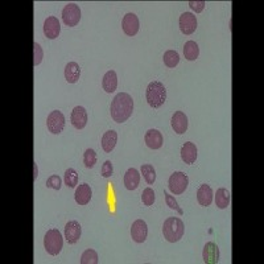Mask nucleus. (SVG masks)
<instances>
[{
  "label": "nucleus",
  "mask_w": 264,
  "mask_h": 264,
  "mask_svg": "<svg viewBox=\"0 0 264 264\" xmlns=\"http://www.w3.org/2000/svg\"><path fill=\"white\" fill-rule=\"evenodd\" d=\"M81 264H97L99 262V258H98V254L95 250L92 248H88L86 251H84V254L81 255Z\"/></svg>",
  "instance_id": "obj_29"
},
{
  "label": "nucleus",
  "mask_w": 264,
  "mask_h": 264,
  "mask_svg": "<svg viewBox=\"0 0 264 264\" xmlns=\"http://www.w3.org/2000/svg\"><path fill=\"white\" fill-rule=\"evenodd\" d=\"M214 198V193H213V189L210 188L209 185L202 184L200 186V189L197 190V201L198 204L201 206H207L211 205V202H213Z\"/></svg>",
  "instance_id": "obj_19"
},
{
  "label": "nucleus",
  "mask_w": 264,
  "mask_h": 264,
  "mask_svg": "<svg viewBox=\"0 0 264 264\" xmlns=\"http://www.w3.org/2000/svg\"><path fill=\"white\" fill-rule=\"evenodd\" d=\"M92 197V190L90 188L88 184H81L80 186H77L76 194H74V198H76V202L78 205L84 206L88 205L90 200Z\"/></svg>",
  "instance_id": "obj_17"
},
{
  "label": "nucleus",
  "mask_w": 264,
  "mask_h": 264,
  "mask_svg": "<svg viewBox=\"0 0 264 264\" xmlns=\"http://www.w3.org/2000/svg\"><path fill=\"white\" fill-rule=\"evenodd\" d=\"M46 186L51 189H55V190H59L61 186H62V180L61 177L57 176V175H53L48 180H46Z\"/></svg>",
  "instance_id": "obj_33"
},
{
  "label": "nucleus",
  "mask_w": 264,
  "mask_h": 264,
  "mask_svg": "<svg viewBox=\"0 0 264 264\" xmlns=\"http://www.w3.org/2000/svg\"><path fill=\"white\" fill-rule=\"evenodd\" d=\"M101 172H102V177H105V178H110V177L113 176L114 172V167L113 163L110 161V160H106L103 165L101 168Z\"/></svg>",
  "instance_id": "obj_34"
},
{
  "label": "nucleus",
  "mask_w": 264,
  "mask_h": 264,
  "mask_svg": "<svg viewBox=\"0 0 264 264\" xmlns=\"http://www.w3.org/2000/svg\"><path fill=\"white\" fill-rule=\"evenodd\" d=\"M181 159L185 164H194L197 159V147L192 142H186L181 148Z\"/></svg>",
  "instance_id": "obj_18"
},
{
  "label": "nucleus",
  "mask_w": 264,
  "mask_h": 264,
  "mask_svg": "<svg viewBox=\"0 0 264 264\" xmlns=\"http://www.w3.org/2000/svg\"><path fill=\"white\" fill-rule=\"evenodd\" d=\"M164 197H165V202H167V206H169V209L176 210L177 213L180 214V215H182V214H184V210L181 209L180 206H178V202L175 200V197H173V196H171V194L168 193V192H164Z\"/></svg>",
  "instance_id": "obj_32"
},
{
  "label": "nucleus",
  "mask_w": 264,
  "mask_h": 264,
  "mask_svg": "<svg viewBox=\"0 0 264 264\" xmlns=\"http://www.w3.org/2000/svg\"><path fill=\"white\" fill-rule=\"evenodd\" d=\"M140 172H142L143 177H144V180H146L147 184L152 185L156 181V171L153 165H151V164H143L142 168H140Z\"/></svg>",
  "instance_id": "obj_27"
},
{
  "label": "nucleus",
  "mask_w": 264,
  "mask_h": 264,
  "mask_svg": "<svg viewBox=\"0 0 264 264\" xmlns=\"http://www.w3.org/2000/svg\"><path fill=\"white\" fill-rule=\"evenodd\" d=\"M122 27H123V32L130 36V37H134L136 36L139 32V19L135 13L130 12L127 13L126 16L123 17L122 21Z\"/></svg>",
  "instance_id": "obj_12"
},
{
  "label": "nucleus",
  "mask_w": 264,
  "mask_h": 264,
  "mask_svg": "<svg viewBox=\"0 0 264 264\" xmlns=\"http://www.w3.org/2000/svg\"><path fill=\"white\" fill-rule=\"evenodd\" d=\"M140 184V173L136 168H130L124 175V185L128 190H136Z\"/></svg>",
  "instance_id": "obj_20"
},
{
  "label": "nucleus",
  "mask_w": 264,
  "mask_h": 264,
  "mask_svg": "<svg viewBox=\"0 0 264 264\" xmlns=\"http://www.w3.org/2000/svg\"><path fill=\"white\" fill-rule=\"evenodd\" d=\"M84 164L86 168H92L97 164V153L94 149H86L84 153Z\"/></svg>",
  "instance_id": "obj_31"
},
{
  "label": "nucleus",
  "mask_w": 264,
  "mask_h": 264,
  "mask_svg": "<svg viewBox=\"0 0 264 264\" xmlns=\"http://www.w3.org/2000/svg\"><path fill=\"white\" fill-rule=\"evenodd\" d=\"M148 236V226L143 219H136L131 226V238L135 243H144Z\"/></svg>",
  "instance_id": "obj_8"
},
{
  "label": "nucleus",
  "mask_w": 264,
  "mask_h": 264,
  "mask_svg": "<svg viewBox=\"0 0 264 264\" xmlns=\"http://www.w3.org/2000/svg\"><path fill=\"white\" fill-rule=\"evenodd\" d=\"M180 29L186 36L193 34L197 29V17L192 12H184L180 16Z\"/></svg>",
  "instance_id": "obj_9"
},
{
  "label": "nucleus",
  "mask_w": 264,
  "mask_h": 264,
  "mask_svg": "<svg viewBox=\"0 0 264 264\" xmlns=\"http://www.w3.org/2000/svg\"><path fill=\"white\" fill-rule=\"evenodd\" d=\"M171 124H172L173 131L178 135L185 134L188 131V117L185 115L182 111H176V113L172 115V120H171Z\"/></svg>",
  "instance_id": "obj_14"
},
{
  "label": "nucleus",
  "mask_w": 264,
  "mask_h": 264,
  "mask_svg": "<svg viewBox=\"0 0 264 264\" xmlns=\"http://www.w3.org/2000/svg\"><path fill=\"white\" fill-rule=\"evenodd\" d=\"M185 233V225L180 218L172 217L165 219L163 225V235L169 243H177L182 239Z\"/></svg>",
  "instance_id": "obj_2"
},
{
  "label": "nucleus",
  "mask_w": 264,
  "mask_h": 264,
  "mask_svg": "<svg viewBox=\"0 0 264 264\" xmlns=\"http://www.w3.org/2000/svg\"><path fill=\"white\" fill-rule=\"evenodd\" d=\"M230 192H229L227 189L219 188L218 190H217V194H215V205H217L218 209H227L229 205H230Z\"/></svg>",
  "instance_id": "obj_24"
},
{
  "label": "nucleus",
  "mask_w": 264,
  "mask_h": 264,
  "mask_svg": "<svg viewBox=\"0 0 264 264\" xmlns=\"http://www.w3.org/2000/svg\"><path fill=\"white\" fill-rule=\"evenodd\" d=\"M81 225L78 221H69L65 226V239L69 244H76L81 238Z\"/></svg>",
  "instance_id": "obj_13"
},
{
  "label": "nucleus",
  "mask_w": 264,
  "mask_h": 264,
  "mask_svg": "<svg viewBox=\"0 0 264 264\" xmlns=\"http://www.w3.org/2000/svg\"><path fill=\"white\" fill-rule=\"evenodd\" d=\"M184 55L188 61H196L200 55V48H198L197 42L192 41V40L186 42L184 45Z\"/></svg>",
  "instance_id": "obj_25"
},
{
  "label": "nucleus",
  "mask_w": 264,
  "mask_h": 264,
  "mask_svg": "<svg viewBox=\"0 0 264 264\" xmlns=\"http://www.w3.org/2000/svg\"><path fill=\"white\" fill-rule=\"evenodd\" d=\"M163 59L165 66L169 67V69H173V67H176L180 63V55L176 51L171 49V51H167L164 53Z\"/></svg>",
  "instance_id": "obj_26"
},
{
  "label": "nucleus",
  "mask_w": 264,
  "mask_h": 264,
  "mask_svg": "<svg viewBox=\"0 0 264 264\" xmlns=\"http://www.w3.org/2000/svg\"><path fill=\"white\" fill-rule=\"evenodd\" d=\"M62 20L67 27H76L81 20V9L74 3H69L62 9Z\"/></svg>",
  "instance_id": "obj_7"
},
{
  "label": "nucleus",
  "mask_w": 264,
  "mask_h": 264,
  "mask_svg": "<svg viewBox=\"0 0 264 264\" xmlns=\"http://www.w3.org/2000/svg\"><path fill=\"white\" fill-rule=\"evenodd\" d=\"M205 5L206 3L204 0H190L189 1V7L196 13H201L204 11V8H205Z\"/></svg>",
  "instance_id": "obj_35"
},
{
  "label": "nucleus",
  "mask_w": 264,
  "mask_h": 264,
  "mask_svg": "<svg viewBox=\"0 0 264 264\" xmlns=\"http://www.w3.org/2000/svg\"><path fill=\"white\" fill-rule=\"evenodd\" d=\"M63 181H65V185L67 188H77V185H78V173H77L76 169H73V168L66 169Z\"/></svg>",
  "instance_id": "obj_28"
},
{
  "label": "nucleus",
  "mask_w": 264,
  "mask_h": 264,
  "mask_svg": "<svg viewBox=\"0 0 264 264\" xmlns=\"http://www.w3.org/2000/svg\"><path fill=\"white\" fill-rule=\"evenodd\" d=\"M144 142H146L148 148H151L153 151H157V149L163 147V135L159 130H149L144 135Z\"/></svg>",
  "instance_id": "obj_16"
},
{
  "label": "nucleus",
  "mask_w": 264,
  "mask_h": 264,
  "mask_svg": "<svg viewBox=\"0 0 264 264\" xmlns=\"http://www.w3.org/2000/svg\"><path fill=\"white\" fill-rule=\"evenodd\" d=\"M81 76V67L77 62H69L65 66V80L69 84H77Z\"/></svg>",
  "instance_id": "obj_22"
},
{
  "label": "nucleus",
  "mask_w": 264,
  "mask_h": 264,
  "mask_svg": "<svg viewBox=\"0 0 264 264\" xmlns=\"http://www.w3.org/2000/svg\"><path fill=\"white\" fill-rule=\"evenodd\" d=\"M48 131L53 135L61 134L65 128V115L59 110H53L46 119Z\"/></svg>",
  "instance_id": "obj_6"
},
{
  "label": "nucleus",
  "mask_w": 264,
  "mask_h": 264,
  "mask_svg": "<svg viewBox=\"0 0 264 264\" xmlns=\"http://www.w3.org/2000/svg\"><path fill=\"white\" fill-rule=\"evenodd\" d=\"M61 33V24L57 17L49 16L44 21V34L49 40H55Z\"/></svg>",
  "instance_id": "obj_10"
},
{
  "label": "nucleus",
  "mask_w": 264,
  "mask_h": 264,
  "mask_svg": "<svg viewBox=\"0 0 264 264\" xmlns=\"http://www.w3.org/2000/svg\"><path fill=\"white\" fill-rule=\"evenodd\" d=\"M134 111V101L132 97L127 92H120L115 95L110 106V114L115 123H124L132 115Z\"/></svg>",
  "instance_id": "obj_1"
},
{
  "label": "nucleus",
  "mask_w": 264,
  "mask_h": 264,
  "mask_svg": "<svg viewBox=\"0 0 264 264\" xmlns=\"http://www.w3.org/2000/svg\"><path fill=\"white\" fill-rule=\"evenodd\" d=\"M34 165V181L37 180V176H38V169H37V164L33 163Z\"/></svg>",
  "instance_id": "obj_37"
},
{
  "label": "nucleus",
  "mask_w": 264,
  "mask_h": 264,
  "mask_svg": "<svg viewBox=\"0 0 264 264\" xmlns=\"http://www.w3.org/2000/svg\"><path fill=\"white\" fill-rule=\"evenodd\" d=\"M71 124L77 130H84L88 124V113L82 106H77L73 109L70 115Z\"/></svg>",
  "instance_id": "obj_11"
},
{
  "label": "nucleus",
  "mask_w": 264,
  "mask_h": 264,
  "mask_svg": "<svg viewBox=\"0 0 264 264\" xmlns=\"http://www.w3.org/2000/svg\"><path fill=\"white\" fill-rule=\"evenodd\" d=\"M44 247L49 255H59L63 248V236L61 231L57 229H51V230L46 231L45 236H44Z\"/></svg>",
  "instance_id": "obj_4"
},
{
  "label": "nucleus",
  "mask_w": 264,
  "mask_h": 264,
  "mask_svg": "<svg viewBox=\"0 0 264 264\" xmlns=\"http://www.w3.org/2000/svg\"><path fill=\"white\" fill-rule=\"evenodd\" d=\"M33 46H34V62H33V65H34V67H37L38 65L41 63L42 55H44V53H42V48L40 44L34 42Z\"/></svg>",
  "instance_id": "obj_36"
},
{
  "label": "nucleus",
  "mask_w": 264,
  "mask_h": 264,
  "mask_svg": "<svg viewBox=\"0 0 264 264\" xmlns=\"http://www.w3.org/2000/svg\"><path fill=\"white\" fill-rule=\"evenodd\" d=\"M102 88L106 92H114L117 88V73L114 70H109L103 76V80H102Z\"/></svg>",
  "instance_id": "obj_21"
},
{
  "label": "nucleus",
  "mask_w": 264,
  "mask_h": 264,
  "mask_svg": "<svg viewBox=\"0 0 264 264\" xmlns=\"http://www.w3.org/2000/svg\"><path fill=\"white\" fill-rule=\"evenodd\" d=\"M202 259L206 264H217L219 262V248L214 242H207L202 251Z\"/></svg>",
  "instance_id": "obj_15"
},
{
  "label": "nucleus",
  "mask_w": 264,
  "mask_h": 264,
  "mask_svg": "<svg viewBox=\"0 0 264 264\" xmlns=\"http://www.w3.org/2000/svg\"><path fill=\"white\" fill-rule=\"evenodd\" d=\"M146 99L153 109H159L167 101V88L160 81H152L146 88Z\"/></svg>",
  "instance_id": "obj_3"
},
{
  "label": "nucleus",
  "mask_w": 264,
  "mask_h": 264,
  "mask_svg": "<svg viewBox=\"0 0 264 264\" xmlns=\"http://www.w3.org/2000/svg\"><path fill=\"white\" fill-rule=\"evenodd\" d=\"M156 200V194L153 192V189L152 188H146L143 190L142 194V201L143 205L144 206H152L153 205V202Z\"/></svg>",
  "instance_id": "obj_30"
},
{
  "label": "nucleus",
  "mask_w": 264,
  "mask_h": 264,
  "mask_svg": "<svg viewBox=\"0 0 264 264\" xmlns=\"http://www.w3.org/2000/svg\"><path fill=\"white\" fill-rule=\"evenodd\" d=\"M117 142V134L115 131L110 130L105 132V135L102 136V148L106 153H111Z\"/></svg>",
  "instance_id": "obj_23"
},
{
  "label": "nucleus",
  "mask_w": 264,
  "mask_h": 264,
  "mask_svg": "<svg viewBox=\"0 0 264 264\" xmlns=\"http://www.w3.org/2000/svg\"><path fill=\"white\" fill-rule=\"evenodd\" d=\"M189 185V177L186 173L184 172H173L169 177V181H168V186H169V190L172 192L175 196H180L188 189Z\"/></svg>",
  "instance_id": "obj_5"
}]
</instances>
